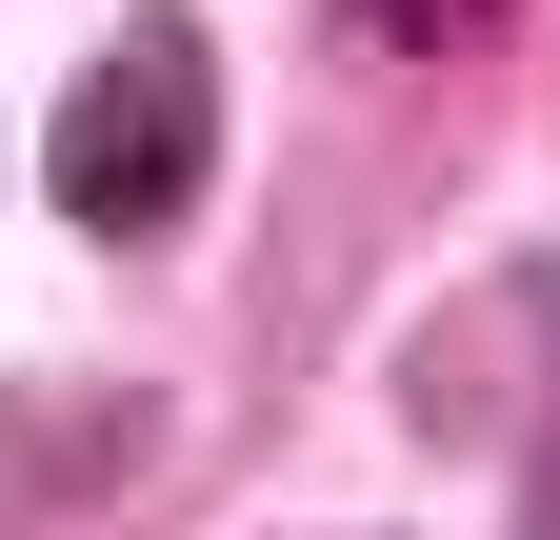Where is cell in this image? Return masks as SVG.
Segmentation results:
<instances>
[{"label":"cell","mask_w":560,"mask_h":540,"mask_svg":"<svg viewBox=\"0 0 560 540\" xmlns=\"http://www.w3.org/2000/svg\"><path fill=\"white\" fill-rule=\"evenodd\" d=\"M340 21H361L381 60H460V40H501L521 0H340Z\"/></svg>","instance_id":"7a4b0ae2"},{"label":"cell","mask_w":560,"mask_h":540,"mask_svg":"<svg viewBox=\"0 0 560 540\" xmlns=\"http://www.w3.org/2000/svg\"><path fill=\"white\" fill-rule=\"evenodd\" d=\"M40 180H60V221H81V240H161L180 200L221 180V40H200V21H120L81 81H60Z\"/></svg>","instance_id":"6da1fadb"}]
</instances>
